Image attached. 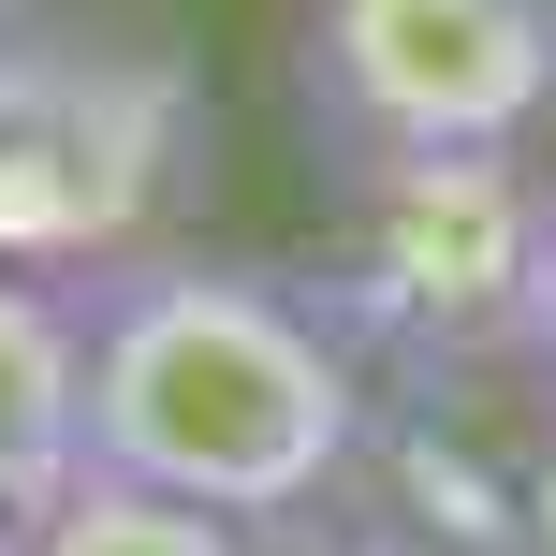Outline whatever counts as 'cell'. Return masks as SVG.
<instances>
[{"mask_svg":"<svg viewBox=\"0 0 556 556\" xmlns=\"http://www.w3.org/2000/svg\"><path fill=\"white\" fill-rule=\"evenodd\" d=\"M88 469L235 528H293L366 440L352 337L264 264H103L88 278Z\"/></svg>","mask_w":556,"mask_h":556,"instance_id":"cell-1","label":"cell"},{"mask_svg":"<svg viewBox=\"0 0 556 556\" xmlns=\"http://www.w3.org/2000/svg\"><path fill=\"white\" fill-rule=\"evenodd\" d=\"M293 88L352 176L513 162L556 103V0H307Z\"/></svg>","mask_w":556,"mask_h":556,"instance_id":"cell-2","label":"cell"},{"mask_svg":"<svg viewBox=\"0 0 556 556\" xmlns=\"http://www.w3.org/2000/svg\"><path fill=\"white\" fill-rule=\"evenodd\" d=\"M176 132H191V103H176L162 59L0 29V264H29V278L117 264L176 176Z\"/></svg>","mask_w":556,"mask_h":556,"instance_id":"cell-3","label":"cell"},{"mask_svg":"<svg viewBox=\"0 0 556 556\" xmlns=\"http://www.w3.org/2000/svg\"><path fill=\"white\" fill-rule=\"evenodd\" d=\"M74 469H88V307L0 264V528H29Z\"/></svg>","mask_w":556,"mask_h":556,"instance_id":"cell-4","label":"cell"},{"mask_svg":"<svg viewBox=\"0 0 556 556\" xmlns=\"http://www.w3.org/2000/svg\"><path fill=\"white\" fill-rule=\"evenodd\" d=\"M15 556H264V528L191 513V498H162V483H117V469H74L15 528Z\"/></svg>","mask_w":556,"mask_h":556,"instance_id":"cell-5","label":"cell"},{"mask_svg":"<svg viewBox=\"0 0 556 556\" xmlns=\"http://www.w3.org/2000/svg\"><path fill=\"white\" fill-rule=\"evenodd\" d=\"M498 352L528 366V381H556V205L528 220V278H513V323H498Z\"/></svg>","mask_w":556,"mask_h":556,"instance_id":"cell-6","label":"cell"},{"mask_svg":"<svg viewBox=\"0 0 556 556\" xmlns=\"http://www.w3.org/2000/svg\"><path fill=\"white\" fill-rule=\"evenodd\" d=\"M278 556H352V542H278Z\"/></svg>","mask_w":556,"mask_h":556,"instance_id":"cell-7","label":"cell"},{"mask_svg":"<svg viewBox=\"0 0 556 556\" xmlns=\"http://www.w3.org/2000/svg\"><path fill=\"white\" fill-rule=\"evenodd\" d=\"M0 556H15V528H0Z\"/></svg>","mask_w":556,"mask_h":556,"instance_id":"cell-8","label":"cell"},{"mask_svg":"<svg viewBox=\"0 0 556 556\" xmlns=\"http://www.w3.org/2000/svg\"><path fill=\"white\" fill-rule=\"evenodd\" d=\"M0 15H15V0H0Z\"/></svg>","mask_w":556,"mask_h":556,"instance_id":"cell-9","label":"cell"}]
</instances>
